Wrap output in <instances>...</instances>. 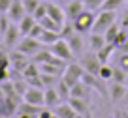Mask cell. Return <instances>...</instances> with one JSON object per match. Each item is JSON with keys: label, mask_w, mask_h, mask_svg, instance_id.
Instances as JSON below:
<instances>
[{"label": "cell", "mask_w": 128, "mask_h": 118, "mask_svg": "<svg viewBox=\"0 0 128 118\" xmlns=\"http://www.w3.org/2000/svg\"><path fill=\"white\" fill-rule=\"evenodd\" d=\"M96 21V11H90V9H83L76 19L72 21L76 32H81V34H88L92 32V26H94Z\"/></svg>", "instance_id": "cell-1"}, {"label": "cell", "mask_w": 128, "mask_h": 118, "mask_svg": "<svg viewBox=\"0 0 128 118\" xmlns=\"http://www.w3.org/2000/svg\"><path fill=\"white\" fill-rule=\"evenodd\" d=\"M115 23H117V11L100 9V11L96 13V21H94V26H92V32H102V34H104V32Z\"/></svg>", "instance_id": "cell-2"}, {"label": "cell", "mask_w": 128, "mask_h": 118, "mask_svg": "<svg viewBox=\"0 0 128 118\" xmlns=\"http://www.w3.org/2000/svg\"><path fill=\"white\" fill-rule=\"evenodd\" d=\"M83 73H85V69L81 67V64H79V62H70L68 66L64 67L62 77H60V79H62L64 83H66L70 88H72L76 83H79V81H81Z\"/></svg>", "instance_id": "cell-3"}, {"label": "cell", "mask_w": 128, "mask_h": 118, "mask_svg": "<svg viewBox=\"0 0 128 118\" xmlns=\"http://www.w3.org/2000/svg\"><path fill=\"white\" fill-rule=\"evenodd\" d=\"M45 45H42V41L38 38H32V36H23L21 38V41L17 43V51H21L23 55H26V56H34L38 51H42Z\"/></svg>", "instance_id": "cell-4"}, {"label": "cell", "mask_w": 128, "mask_h": 118, "mask_svg": "<svg viewBox=\"0 0 128 118\" xmlns=\"http://www.w3.org/2000/svg\"><path fill=\"white\" fill-rule=\"evenodd\" d=\"M49 51H51V55L53 56H56V58H60V60H72L74 58V53H72V49H70V45H68V41L64 38H60V39H56L55 43H51L49 45Z\"/></svg>", "instance_id": "cell-5"}, {"label": "cell", "mask_w": 128, "mask_h": 118, "mask_svg": "<svg viewBox=\"0 0 128 118\" xmlns=\"http://www.w3.org/2000/svg\"><path fill=\"white\" fill-rule=\"evenodd\" d=\"M79 64H81V67L90 75H98V71H100V67H102L96 53H87V55H83L79 58Z\"/></svg>", "instance_id": "cell-6"}, {"label": "cell", "mask_w": 128, "mask_h": 118, "mask_svg": "<svg viewBox=\"0 0 128 118\" xmlns=\"http://www.w3.org/2000/svg\"><path fill=\"white\" fill-rule=\"evenodd\" d=\"M21 38H23V34H21V30H19V26H17V23H12V24L8 26V30L2 34L4 45H6V47H10V49L17 47V43L21 41Z\"/></svg>", "instance_id": "cell-7"}, {"label": "cell", "mask_w": 128, "mask_h": 118, "mask_svg": "<svg viewBox=\"0 0 128 118\" xmlns=\"http://www.w3.org/2000/svg\"><path fill=\"white\" fill-rule=\"evenodd\" d=\"M23 101L30 103V105H36V107H45L44 105V88L28 86L24 96H23Z\"/></svg>", "instance_id": "cell-8"}, {"label": "cell", "mask_w": 128, "mask_h": 118, "mask_svg": "<svg viewBox=\"0 0 128 118\" xmlns=\"http://www.w3.org/2000/svg\"><path fill=\"white\" fill-rule=\"evenodd\" d=\"M85 8V2L83 0H68L66 6H64V13H66V21H74L77 15H79Z\"/></svg>", "instance_id": "cell-9"}, {"label": "cell", "mask_w": 128, "mask_h": 118, "mask_svg": "<svg viewBox=\"0 0 128 118\" xmlns=\"http://www.w3.org/2000/svg\"><path fill=\"white\" fill-rule=\"evenodd\" d=\"M24 15H26V9L23 6V0H12V6L8 11V17L12 19V23H19Z\"/></svg>", "instance_id": "cell-10"}, {"label": "cell", "mask_w": 128, "mask_h": 118, "mask_svg": "<svg viewBox=\"0 0 128 118\" xmlns=\"http://www.w3.org/2000/svg\"><path fill=\"white\" fill-rule=\"evenodd\" d=\"M8 56H10V64H12L13 69H15L17 73H23V69L26 67V64H28L26 60H24V56H26V55H23L21 51H17V49H15V51H12Z\"/></svg>", "instance_id": "cell-11"}, {"label": "cell", "mask_w": 128, "mask_h": 118, "mask_svg": "<svg viewBox=\"0 0 128 118\" xmlns=\"http://www.w3.org/2000/svg\"><path fill=\"white\" fill-rule=\"evenodd\" d=\"M68 103L74 107V111H76V113L79 114L81 118H88V114H90V109H88L87 99H83V98H70Z\"/></svg>", "instance_id": "cell-12"}, {"label": "cell", "mask_w": 128, "mask_h": 118, "mask_svg": "<svg viewBox=\"0 0 128 118\" xmlns=\"http://www.w3.org/2000/svg\"><path fill=\"white\" fill-rule=\"evenodd\" d=\"M60 101H62V99H60V96H58V92H56L55 86L44 88V105H45V107H49V109H55V107L58 105Z\"/></svg>", "instance_id": "cell-13"}, {"label": "cell", "mask_w": 128, "mask_h": 118, "mask_svg": "<svg viewBox=\"0 0 128 118\" xmlns=\"http://www.w3.org/2000/svg\"><path fill=\"white\" fill-rule=\"evenodd\" d=\"M126 92H128V86L124 83H115V81H111V84H109V96H111V101H120V99H124Z\"/></svg>", "instance_id": "cell-14"}, {"label": "cell", "mask_w": 128, "mask_h": 118, "mask_svg": "<svg viewBox=\"0 0 128 118\" xmlns=\"http://www.w3.org/2000/svg\"><path fill=\"white\" fill-rule=\"evenodd\" d=\"M64 39L68 41V45H70V49H72L74 56L81 55V49H83V45H85V41H83V34H81V32H74L70 38H64Z\"/></svg>", "instance_id": "cell-15"}, {"label": "cell", "mask_w": 128, "mask_h": 118, "mask_svg": "<svg viewBox=\"0 0 128 118\" xmlns=\"http://www.w3.org/2000/svg\"><path fill=\"white\" fill-rule=\"evenodd\" d=\"M47 15L51 17L53 21L64 24L66 23V13H64V8H60L58 4H53V2H47Z\"/></svg>", "instance_id": "cell-16"}, {"label": "cell", "mask_w": 128, "mask_h": 118, "mask_svg": "<svg viewBox=\"0 0 128 118\" xmlns=\"http://www.w3.org/2000/svg\"><path fill=\"white\" fill-rule=\"evenodd\" d=\"M106 43H108V41H106V36L102 34V32H90V34H88V49H90L92 53L100 51Z\"/></svg>", "instance_id": "cell-17"}, {"label": "cell", "mask_w": 128, "mask_h": 118, "mask_svg": "<svg viewBox=\"0 0 128 118\" xmlns=\"http://www.w3.org/2000/svg\"><path fill=\"white\" fill-rule=\"evenodd\" d=\"M53 113L56 114V116H60V118H81L79 114L74 111V107L70 105L68 101H64V103H58V105L55 107V111Z\"/></svg>", "instance_id": "cell-18"}, {"label": "cell", "mask_w": 128, "mask_h": 118, "mask_svg": "<svg viewBox=\"0 0 128 118\" xmlns=\"http://www.w3.org/2000/svg\"><path fill=\"white\" fill-rule=\"evenodd\" d=\"M90 90H92V88L88 86L87 83L79 81V83H76L72 88H70V98H83V99H88Z\"/></svg>", "instance_id": "cell-19"}, {"label": "cell", "mask_w": 128, "mask_h": 118, "mask_svg": "<svg viewBox=\"0 0 128 118\" xmlns=\"http://www.w3.org/2000/svg\"><path fill=\"white\" fill-rule=\"evenodd\" d=\"M36 23H38V21L34 19L30 13H26V15H24L23 19L17 23V26H19V30H21V34H23V36H28V34H30V30L34 28V24H36Z\"/></svg>", "instance_id": "cell-20"}, {"label": "cell", "mask_w": 128, "mask_h": 118, "mask_svg": "<svg viewBox=\"0 0 128 118\" xmlns=\"http://www.w3.org/2000/svg\"><path fill=\"white\" fill-rule=\"evenodd\" d=\"M115 49H117V47H115V45H113V43H106L104 47L100 49V51H96V56H98V60H100V64H108Z\"/></svg>", "instance_id": "cell-21"}, {"label": "cell", "mask_w": 128, "mask_h": 118, "mask_svg": "<svg viewBox=\"0 0 128 118\" xmlns=\"http://www.w3.org/2000/svg\"><path fill=\"white\" fill-rule=\"evenodd\" d=\"M38 23H40L42 26H44V30L58 32V34H60V30H62V24H60V23H56V21H53V19H51V17H49V15H45L44 19H40V21H38Z\"/></svg>", "instance_id": "cell-22"}, {"label": "cell", "mask_w": 128, "mask_h": 118, "mask_svg": "<svg viewBox=\"0 0 128 118\" xmlns=\"http://www.w3.org/2000/svg\"><path fill=\"white\" fill-rule=\"evenodd\" d=\"M38 39L42 41V45L49 47L51 43H55L56 39H60V34H58V32H51V30H44V32H42V36H40Z\"/></svg>", "instance_id": "cell-23"}, {"label": "cell", "mask_w": 128, "mask_h": 118, "mask_svg": "<svg viewBox=\"0 0 128 118\" xmlns=\"http://www.w3.org/2000/svg\"><path fill=\"white\" fill-rule=\"evenodd\" d=\"M111 81H115V83H124V84H126V81H128L126 69H124V67H120V66H113V77H111Z\"/></svg>", "instance_id": "cell-24"}, {"label": "cell", "mask_w": 128, "mask_h": 118, "mask_svg": "<svg viewBox=\"0 0 128 118\" xmlns=\"http://www.w3.org/2000/svg\"><path fill=\"white\" fill-rule=\"evenodd\" d=\"M126 4V0H104L100 9H108V11H119L122 6Z\"/></svg>", "instance_id": "cell-25"}, {"label": "cell", "mask_w": 128, "mask_h": 118, "mask_svg": "<svg viewBox=\"0 0 128 118\" xmlns=\"http://www.w3.org/2000/svg\"><path fill=\"white\" fill-rule=\"evenodd\" d=\"M55 88H56V92H58V96H60V99H62V101H68V99H70V86L64 83L62 79L56 83Z\"/></svg>", "instance_id": "cell-26"}, {"label": "cell", "mask_w": 128, "mask_h": 118, "mask_svg": "<svg viewBox=\"0 0 128 118\" xmlns=\"http://www.w3.org/2000/svg\"><path fill=\"white\" fill-rule=\"evenodd\" d=\"M23 75L24 79H28V77H36V75H40V66H38L36 62H28L26 64V67L23 69Z\"/></svg>", "instance_id": "cell-27"}, {"label": "cell", "mask_w": 128, "mask_h": 118, "mask_svg": "<svg viewBox=\"0 0 128 118\" xmlns=\"http://www.w3.org/2000/svg\"><path fill=\"white\" fill-rule=\"evenodd\" d=\"M40 77H42V83H44L45 88L56 86V83L60 81V77H56V75H49V73H40Z\"/></svg>", "instance_id": "cell-28"}, {"label": "cell", "mask_w": 128, "mask_h": 118, "mask_svg": "<svg viewBox=\"0 0 128 118\" xmlns=\"http://www.w3.org/2000/svg\"><path fill=\"white\" fill-rule=\"evenodd\" d=\"M13 88H15V92H17V96H21L23 98L24 96V92H26V88H28V83H26V79H13Z\"/></svg>", "instance_id": "cell-29"}, {"label": "cell", "mask_w": 128, "mask_h": 118, "mask_svg": "<svg viewBox=\"0 0 128 118\" xmlns=\"http://www.w3.org/2000/svg\"><path fill=\"white\" fill-rule=\"evenodd\" d=\"M98 77H100L102 81H111V77H113V66H109V64H102L100 71H98Z\"/></svg>", "instance_id": "cell-30"}, {"label": "cell", "mask_w": 128, "mask_h": 118, "mask_svg": "<svg viewBox=\"0 0 128 118\" xmlns=\"http://www.w3.org/2000/svg\"><path fill=\"white\" fill-rule=\"evenodd\" d=\"M119 30H120V24H119V23L111 24V26H109L108 30L104 32V36H106V41H108V43H113V39H115V36L119 34Z\"/></svg>", "instance_id": "cell-31"}, {"label": "cell", "mask_w": 128, "mask_h": 118, "mask_svg": "<svg viewBox=\"0 0 128 118\" xmlns=\"http://www.w3.org/2000/svg\"><path fill=\"white\" fill-rule=\"evenodd\" d=\"M126 39H128V30H124V28H120L119 34L115 36V39H113V45H115L117 49H120L124 43H126Z\"/></svg>", "instance_id": "cell-32"}, {"label": "cell", "mask_w": 128, "mask_h": 118, "mask_svg": "<svg viewBox=\"0 0 128 118\" xmlns=\"http://www.w3.org/2000/svg\"><path fill=\"white\" fill-rule=\"evenodd\" d=\"M45 15H47V2H44V0H42L40 4H38V8L34 9V13H32V17H34V19H36V21H40V19H44Z\"/></svg>", "instance_id": "cell-33"}, {"label": "cell", "mask_w": 128, "mask_h": 118, "mask_svg": "<svg viewBox=\"0 0 128 118\" xmlns=\"http://www.w3.org/2000/svg\"><path fill=\"white\" fill-rule=\"evenodd\" d=\"M85 2V8L90 9V11H100L102 4H104V0H83Z\"/></svg>", "instance_id": "cell-34"}, {"label": "cell", "mask_w": 128, "mask_h": 118, "mask_svg": "<svg viewBox=\"0 0 128 118\" xmlns=\"http://www.w3.org/2000/svg\"><path fill=\"white\" fill-rule=\"evenodd\" d=\"M40 2H42V0H23V6H24V9H26V13H30V15H32Z\"/></svg>", "instance_id": "cell-35"}, {"label": "cell", "mask_w": 128, "mask_h": 118, "mask_svg": "<svg viewBox=\"0 0 128 118\" xmlns=\"http://www.w3.org/2000/svg\"><path fill=\"white\" fill-rule=\"evenodd\" d=\"M26 83H28V86L45 88V86H44V83H42V77H40V75H36V77H28V79H26Z\"/></svg>", "instance_id": "cell-36"}, {"label": "cell", "mask_w": 128, "mask_h": 118, "mask_svg": "<svg viewBox=\"0 0 128 118\" xmlns=\"http://www.w3.org/2000/svg\"><path fill=\"white\" fill-rule=\"evenodd\" d=\"M42 32H44V26H42L40 23H36V24H34V28L30 30V34H28V36H32V38H40Z\"/></svg>", "instance_id": "cell-37"}, {"label": "cell", "mask_w": 128, "mask_h": 118, "mask_svg": "<svg viewBox=\"0 0 128 118\" xmlns=\"http://www.w3.org/2000/svg\"><path fill=\"white\" fill-rule=\"evenodd\" d=\"M10 6H12V0H0V13H8Z\"/></svg>", "instance_id": "cell-38"}, {"label": "cell", "mask_w": 128, "mask_h": 118, "mask_svg": "<svg viewBox=\"0 0 128 118\" xmlns=\"http://www.w3.org/2000/svg\"><path fill=\"white\" fill-rule=\"evenodd\" d=\"M119 24H120V28H124V30H128V9H126V11L122 13V17H120Z\"/></svg>", "instance_id": "cell-39"}, {"label": "cell", "mask_w": 128, "mask_h": 118, "mask_svg": "<svg viewBox=\"0 0 128 118\" xmlns=\"http://www.w3.org/2000/svg\"><path fill=\"white\" fill-rule=\"evenodd\" d=\"M120 51H122V53H128V39H126V43L120 47Z\"/></svg>", "instance_id": "cell-40"}, {"label": "cell", "mask_w": 128, "mask_h": 118, "mask_svg": "<svg viewBox=\"0 0 128 118\" xmlns=\"http://www.w3.org/2000/svg\"><path fill=\"white\" fill-rule=\"evenodd\" d=\"M44 2H53V4H60V2H64V0H44Z\"/></svg>", "instance_id": "cell-41"}, {"label": "cell", "mask_w": 128, "mask_h": 118, "mask_svg": "<svg viewBox=\"0 0 128 118\" xmlns=\"http://www.w3.org/2000/svg\"><path fill=\"white\" fill-rule=\"evenodd\" d=\"M120 118H128V113H122V114H120Z\"/></svg>", "instance_id": "cell-42"}, {"label": "cell", "mask_w": 128, "mask_h": 118, "mask_svg": "<svg viewBox=\"0 0 128 118\" xmlns=\"http://www.w3.org/2000/svg\"><path fill=\"white\" fill-rule=\"evenodd\" d=\"M0 118H10V116H6V114H0Z\"/></svg>", "instance_id": "cell-43"}, {"label": "cell", "mask_w": 128, "mask_h": 118, "mask_svg": "<svg viewBox=\"0 0 128 118\" xmlns=\"http://www.w3.org/2000/svg\"><path fill=\"white\" fill-rule=\"evenodd\" d=\"M51 118H60V116H56V114H55V113H53V116H51Z\"/></svg>", "instance_id": "cell-44"}, {"label": "cell", "mask_w": 128, "mask_h": 118, "mask_svg": "<svg viewBox=\"0 0 128 118\" xmlns=\"http://www.w3.org/2000/svg\"><path fill=\"white\" fill-rule=\"evenodd\" d=\"M124 99H126V101H128V92H126V96H124Z\"/></svg>", "instance_id": "cell-45"}, {"label": "cell", "mask_w": 128, "mask_h": 118, "mask_svg": "<svg viewBox=\"0 0 128 118\" xmlns=\"http://www.w3.org/2000/svg\"><path fill=\"white\" fill-rule=\"evenodd\" d=\"M126 8H128V0H126Z\"/></svg>", "instance_id": "cell-46"}, {"label": "cell", "mask_w": 128, "mask_h": 118, "mask_svg": "<svg viewBox=\"0 0 128 118\" xmlns=\"http://www.w3.org/2000/svg\"><path fill=\"white\" fill-rule=\"evenodd\" d=\"M126 86H128V81H126Z\"/></svg>", "instance_id": "cell-47"}]
</instances>
